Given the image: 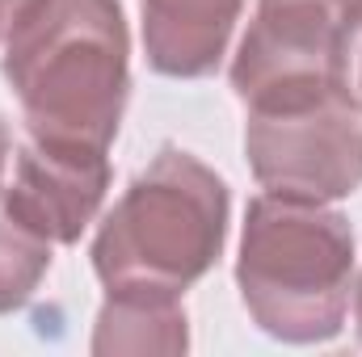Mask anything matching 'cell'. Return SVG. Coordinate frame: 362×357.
Here are the masks:
<instances>
[{
	"label": "cell",
	"mask_w": 362,
	"mask_h": 357,
	"mask_svg": "<svg viewBox=\"0 0 362 357\" xmlns=\"http://www.w3.org/2000/svg\"><path fill=\"white\" fill-rule=\"evenodd\" d=\"M4 80L25 135L114 143L131 92V34L118 0H25L4 38Z\"/></svg>",
	"instance_id": "1"
},
{
	"label": "cell",
	"mask_w": 362,
	"mask_h": 357,
	"mask_svg": "<svg viewBox=\"0 0 362 357\" xmlns=\"http://www.w3.org/2000/svg\"><path fill=\"white\" fill-rule=\"evenodd\" d=\"M240 303L282 345H325L341 332L354 294V231L329 202L262 193L245 210Z\"/></svg>",
	"instance_id": "2"
},
{
	"label": "cell",
	"mask_w": 362,
	"mask_h": 357,
	"mask_svg": "<svg viewBox=\"0 0 362 357\" xmlns=\"http://www.w3.org/2000/svg\"><path fill=\"white\" fill-rule=\"evenodd\" d=\"M228 181L165 143L122 189L93 236V273L105 290H189L228 240Z\"/></svg>",
	"instance_id": "3"
},
{
	"label": "cell",
	"mask_w": 362,
	"mask_h": 357,
	"mask_svg": "<svg viewBox=\"0 0 362 357\" xmlns=\"http://www.w3.org/2000/svg\"><path fill=\"white\" fill-rule=\"evenodd\" d=\"M245 156L266 193L341 202L362 185V114L350 89L249 109Z\"/></svg>",
	"instance_id": "4"
},
{
	"label": "cell",
	"mask_w": 362,
	"mask_h": 357,
	"mask_svg": "<svg viewBox=\"0 0 362 357\" xmlns=\"http://www.w3.org/2000/svg\"><path fill=\"white\" fill-rule=\"evenodd\" d=\"M346 85V25L329 8L262 4L236 47L232 92L245 109L308 101Z\"/></svg>",
	"instance_id": "5"
},
{
	"label": "cell",
	"mask_w": 362,
	"mask_h": 357,
	"mask_svg": "<svg viewBox=\"0 0 362 357\" xmlns=\"http://www.w3.org/2000/svg\"><path fill=\"white\" fill-rule=\"evenodd\" d=\"M105 189H110L105 147L55 143L34 135H25V143L17 147L8 193L51 244H76L85 236V227L105 202Z\"/></svg>",
	"instance_id": "6"
},
{
	"label": "cell",
	"mask_w": 362,
	"mask_h": 357,
	"mask_svg": "<svg viewBox=\"0 0 362 357\" xmlns=\"http://www.w3.org/2000/svg\"><path fill=\"white\" fill-rule=\"evenodd\" d=\"M139 13L152 72L198 80L223 63L245 0H139Z\"/></svg>",
	"instance_id": "7"
},
{
	"label": "cell",
	"mask_w": 362,
	"mask_h": 357,
	"mask_svg": "<svg viewBox=\"0 0 362 357\" xmlns=\"http://www.w3.org/2000/svg\"><path fill=\"white\" fill-rule=\"evenodd\" d=\"M189 320L169 290H105L93 328V353H185Z\"/></svg>",
	"instance_id": "8"
},
{
	"label": "cell",
	"mask_w": 362,
	"mask_h": 357,
	"mask_svg": "<svg viewBox=\"0 0 362 357\" xmlns=\"http://www.w3.org/2000/svg\"><path fill=\"white\" fill-rule=\"evenodd\" d=\"M55 261V244L21 214L8 185H0V315L21 311Z\"/></svg>",
	"instance_id": "9"
},
{
	"label": "cell",
	"mask_w": 362,
	"mask_h": 357,
	"mask_svg": "<svg viewBox=\"0 0 362 357\" xmlns=\"http://www.w3.org/2000/svg\"><path fill=\"white\" fill-rule=\"evenodd\" d=\"M346 85H350V97L362 114V17L346 30Z\"/></svg>",
	"instance_id": "10"
},
{
	"label": "cell",
	"mask_w": 362,
	"mask_h": 357,
	"mask_svg": "<svg viewBox=\"0 0 362 357\" xmlns=\"http://www.w3.org/2000/svg\"><path fill=\"white\" fill-rule=\"evenodd\" d=\"M329 4H333V13H337V21H341L346 30L362 17V0H329Z\"/></svg>",
	"instance_id": "11"
},
{
	"label": "cell",
	"mask_w": 362,
	"mask_h": 357,
	"mask_svg": "<svg viewBox=\"0 0 362 357\" xmlns=\"http://www.w3.org/2000/svg\"><path fill=\"white\" fill-rule=\"evenodd\" d=\"M21 4H25V0H0V47H4V38H8V25H13V17L21 13Z\"/></svg>",
	"instance_id": "12"
},
{
	"label": "cell",
	"mask_w": 362,
	"mask_h": 357,
	"mask_svg": "<svg viewBox=\"0 0 362 357\" xmlns=\"http://www.w3.org/2000/svg\"><path fill=\"white\" fill-rule=\"evenodd\" d=\"M8 126H4V118H0V185H4V164H8Z\"/></svg>",
	"instance_id": "13"
},
{
	"label": "cell",
	"mask_w": 362,
	"mask_h": 357,
	"mask_svg": "<svg viewBox=\"0 0 362 357\" xmlns=\"http://www.w3.org/2000/svg\"><path fill=\"white\" fill-rule=\"evenodd\" d=\"M354 328H358V341H362V273L354 282Z\"/></svg>",
	"instance_id": "14"
}]
</instances>
